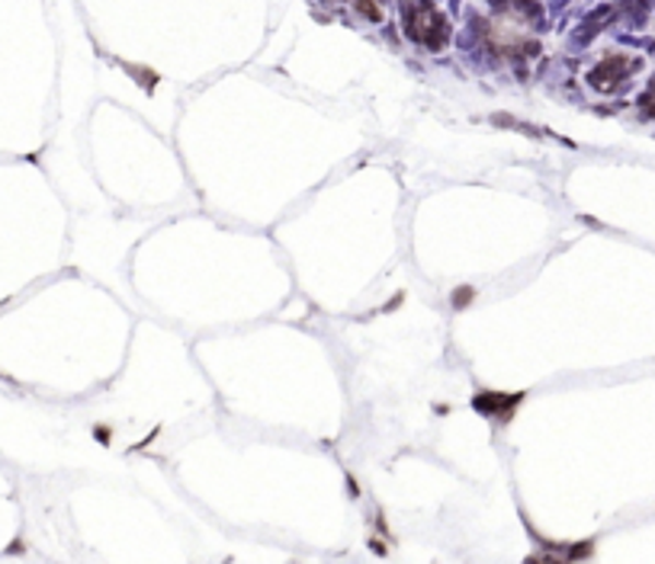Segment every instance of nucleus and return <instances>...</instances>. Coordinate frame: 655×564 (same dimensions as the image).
<instances>
[{
	"label": "nucleus",
	"mask_w": 655,
	"mask_h": 564,
	"mask_svg": "<svg viewBox=\"0 0 655 564\" xmlns=\"http://www.w3.org/2000/svg\"><path fill=\"white\" fill-rule=\"evenodd\" d=\"M646 109H650V113H655V87L650 91V94H646Z\"/></svg>",
	"instance_id": "obj_1"
}]
</instances>
